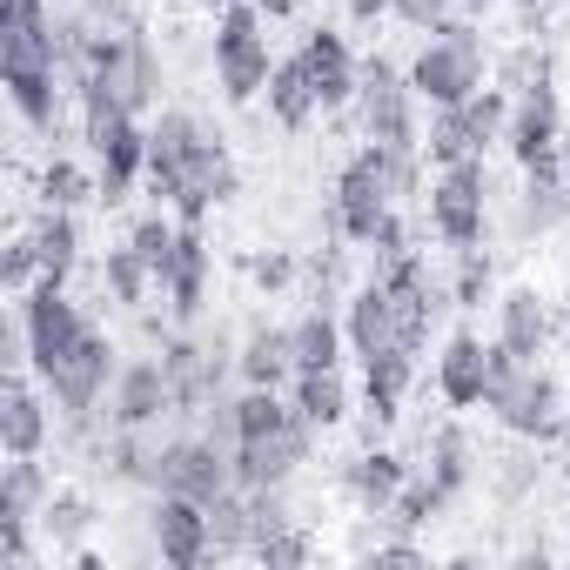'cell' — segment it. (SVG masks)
Segmentation results:
<instances>
[{
	"mask_svg": "<svg viewBox=\"0 0 570 570\" xmlns=\"http://www.w3.org/2000/svg\"><path fill=\"white\" fill-rule=\"evenodd\" d=\"M316 450V423L303 410H289L282 423H268L262 436H242L228 456H235V483L242 490H289V476L309 463Z\"/></svg>",
	"mask_w": 570,
	"mask_h": 570,
	"instance_id": "10",
	"label": "cell"
},
{
	"mask_svg": "<svg viewBox=\"0 0 570 570\" xmlns=\"http://www.w3.org/2000/svg\"><path fill=\"white\" fill-rule=\"evenodd\" d=\"M450 8L456 0H396V21H410V28H423V35H436V28H450Z\"/></svg>",
	"mask_w": 570,
	"mask_h": 570,
	"instance_id": "45",
	"label": "cell"
},
{
	"mask_svg": "<svg viewBox=\"0 0 570 570\" xmlns=\"http://www.w3.org/2000/svg\"><path fill=\"white\" fill-rule=\"evenodd\" d=\"M148 537H155V557H161L168 570H202V563H215V523H208V503H195V497H155Z\"/></svg>",
	"mask_w": 570,
	"mask_h": 570,
	"instance_id": "15",
	"label": "cell"
},
{
	"mask_svg": "<svg viewBox=\"0 0 570 570\" xmlns=\"http://www.w3.org/2000/svg\"><path fill=\"white\" fill-rule=\"evenodd\" d=\"M35 282H41V248H35V235L21 228V235L8 242V255H0V289H8V296H28Z\"/></svg>",
	"mask_w": 570,
	"mask_h": 570,
	"instance_id": "43",
	"label": "cell"
},
{
	"mask_svg": "<svg viewBox=\"0 0 570 570\" xmlns=\"http://www.w3.org/2000/svg\"><path fill=\"white\" fill-rule=\"evenodd\" d=\"M316 557V543H309V530H296V523H282V530H268L262 543H255V563H268V570H303Z\"/></svg>",
	"mask_w": 570,
	"mask_h": 570,
	"instance_id": "42",
	"label": "cell"
},
{
	"mask_svg": "<svg viewBox=\"0 0 570 570\" xmlns=\"http://www.w3.org/2000/svg\"><path fill=\"white\" fill-rule=\"evenodd\" d=\"M208 268H215V248L202 235V222H181V242L161 268V296H168V316L175 323H195L202 303H208Z\"/></svg>",
	"mask_w": 570,
	"mask_h": 570,
	"instance_id": "20",
	"label": "cell"
},
{
	"mask_svg": "<svg viewBox=\"0 0 570 570\" xmlns=\"http://www.w3.org/2000/svg\"><path fill=\"white\" fill-rule=\"evenodd\" d=\"M262 8L255 0H228V8L215 14V41H208V55H215V81H222V101L228 108H248V101H262L268 95V75H275V61H268V35H262Z\"/></svg>",
	"mask_w": 570,
	"mask_h": 570,
	"instance_id": "4",
	"label": "cell"
},
{
	"mask_svg": "<svg viewBox=\"0 0 570 570\" xmlns=\"http://www.w3.org/2000/svg\"><path fill=\"white\" fill-rule=\"evenodd\" d=\"M41 202H48V208H81V202H101V181H95L81 161L55 155V161L41 168Z\"/></svg>",
	"mask_w": 570,
	"mask_h": 570,
	"instance_id": "39",
	"label": "cell"
},
{
	"mask_svg": "<svg viewBox=\"0 0 570 570\" xmlns=\"http://www.w3.org/2000/svg\"><path fill=\"white\" fill-rule=\"evenodd\" d=\"M28 235H35V248H41V275L68 282L75 262H81V222H75V208H48V202H41V215L28 222Z\"/></svg>",
	"mask_w": 570,
	"mask_h": 570,
	"instance_id": "31",
	"label": "cell"
},
{
	"mask_svg": "<svg viewBox=\"0 0 570 570\" xmlns=\"http://www.w3.org/2000/svg\"><path fill=\"white\" fill-rule=\"evenodd\" d=\"M235 376L255 383V390H282V383H296V336L282 330V323H255L235 350Z\"/></svg>",
	"mask_w": 570,
	"mask_h": 570,
	"instance_id": "25",
	"label": "cell"
},
{
	"mask_svg": "<svg viewBox=\"0 0 570 570\" xmlns=\"http://www.w3.org/2000/svg\"><path fill=\"white\" fill-rule=\"evenodd\" d=\"M343 330H350V356H383V350H396V316H390V289L370 275L363 289L350 296V309H343Z\"/></svg>",
	"mask_w": 570,
	"mask_h": 570,
	"instance_id": "26",
	"label": "cell"
},
{
	"mask_svg": "<svg viewBox=\"0 0 570 570\" xmlns=\"http://www.w3.org/2000/svg\"><path fill=\"white\" fill-rule=\"evenodd\" d=\"M557 141H563V95H557L550 75H537L530 88L510 95V135H503V148L517 155V168H530V161L557 155Z\"/></svg>",
	"mask_w": 570,
	"mask_h": 570,
	"instance_id": "17",
	"label": "cell"
},
{
	"mask_svg": "<svg viewBox=\"0 0 570 570\" xmlns=\"http://www.w3.org/2000/svg\"><path fill=\"white\" fill-rule=\"evenodd\" d=\"M430 228H436L443 248L483 242V228H490V168H483V155L436 168V181H430Z\"/></svg>",
	"mask_w": 570,
	"mask_h": 570,
	"instance_id": "9",
	"label": "cell"
},
{
	"mask_svg": "<svg viewBox=\"0 0 570 570\" xmlns=\"http://www.w3.org/2000/svg\"><path fill=\"white\" fill-rule=\"evenodd\" d=\"M443 510H450V490H443V483L423 470V476H410V483L396 490V503H390V523H396L403 537H416V530H430Z\"/></svg>",
	"mask_w": 570,
	"mask_h": 570,
	"instance_id": "37",
	"label": "cell"
},
{
	"mask_svg": "<svg viewBox=\"0 0 570 570\" xmlns=\"http://www.w3.org/2000/svg\"><path fill=\"white\" fill-rule=\"evenodd\" d=\"M41 523H48V537H55V543H81V537L95 530V503H88L81 490H55V497H48V510H41Z\"/></svg>",
	"mask_w": 570,
	"mask_h": 570,
	"instance_id": "41",
	"label": "cell"
},
{
	"mask_svg": "<svg viewBox=\"0 0 570 570\" xmlns=\"http://www.w3.org/2000/svg\"><path fill=\"white\" fill-rule=\"evenodd\" d=\"M115 370H121V356H115L108 330H88V343H81V350H75L55 376H41V383H48V396H55V410L68 416V430H75V436H81V430L95 423V410L108 403Z\"/></svg>",
	"mask_w": 570,
	"mask_h": 570,
	"instance_id": "11",
	"label": "cell"
},
{
	"mask_svg": "<svg viewBox=\"0 0 570 570\" xmlns=\"http://www.w3.org/2000/svg\"><path fill=\"white\" fill-rule=\"evenodd\" d=\"M430 476L450 490V503L476 483V450H470V436H463L456 423H443V430L430 436Z\"/></svg>",
	"mask_w": 570,
	"mask_h": 570,
	"instance_id": "34",
	"label": "cell"
},
{
	"mask_svg": "<svg viewBox=\"0 0 570 570\" xmlns=\"http://www.w3.org/2000/svg\"><path fill=\"white\" fill-rule=\"evenodd\" d=\"M161 370H168V383H175V416H202L215 396H222V370L235 363V356H222L215 343H202V336H188V323L175 330V336H161Z\"/></svg>",
	"mask_w": 570,
	"mask_h": 570,
	"instance_id": "14",
	"label": "cell"
},
{
	"mask_svg": "<svg viewBox=\"0 0 570 570\" xmlns=\"http://www.w3.org/2000/svg\"><path fill=\"white\" fill-rule=\"evenodd\" d=\"M101 282H108V296L121 303V309H141L155 289H161V282H155V268L121 242V248H108V262H101Z\"/></svg>",
	"mask_w": 570,
	"mask_h": 570,
	"instance_id": "38",
	"label": "cell"
},
{
	"mask_svg": "<svg viewBox=\"0 0 570 570\" xmlns=\"http://www.w3.org/2000/svg\"><path fill=\"white\" fill-rule=\"evenodd\" d=\"M88 128V155H95V181H101V202H128L135 181H148V121L141 115H101V121H81Z\"/></svg>",
	"mask_w": 570,
	"mask_h": 570,
	"instance_id": "12",
	"label": "cell"
},
{
	"mask_svg": "<svg viewBox=\"0 0 570 570\" xmlns=\"http://www.w3.org/2000/svg\"><path fill=\"white\" fill-rule=\"evenodd\" d=\"M21 303V316H14V330H21V343H28V370L35 376H55L81 343H88V316H81V303L68 296V282H55V275H41L28 296H14Z\"/></svg>",
	"mask_w": 570,
	"mask_h": 570,
	"instance_id": "5",
	"label": "cell"
},
{
	"mask_svg": "<svg viewBox=\"0 0 570 570\" xmlns=\"http://www.w3.org/2000/svg\"><path fill=\"white\" fill-rule=\"evenodd\" d=\"M356 121H363V141L376 148H396V155H423V121H416V88H410V68L396 61H363V88H356Z\"/></svg>",
	"mask_w": 570,
	"mask_h": 570,
	"instance_id": "7",
	"label": "cell"
},
{
	"mask_svg": "<svg viewBox=\"0 0 570 570\" xmlns=\"http://www.w3.org/2000/svg\"><path fill=\"white\" fill-rule=\"evenodd\" d=\"M517 8H523V14H537V8H543V0H517Z\"/></svg>",
	"mask_w": 570,
	"mask_h": 570,
	"instance_id": "53",
	"label": "cell"
},
{
	"mask_svg": "<svg viewBox=\"0 0 570 570\" xmlns=\"http://www.w3.org/2000/svg\"><path fill=\"white\" fill-rule=\"evenodd\" d=\"M202 141H208V128H202V115H188V108H161V115L148 121V188H155V202H161V188L181 175V161H188Z\"/></svg>",
	"mask_w": 570,
	"mask_h": 570,
	"instance_id": "23",
	"label": "cell"
},
{
	"mask_svg": "<svg viewBox=\"0 0 570 570\" xmlns=\"http://www.w3.org/2000/svg\"><path fill=\"white\" fill-rule=\"evenodd\" d=\"M490 282H497V262H490V248H483V242L456 248V282H450V303H456V309H476V303L490 296Z\"/></svg>",
	"mask_w": 570,
	"mask_h": 570,
	"instance_id": "40",
	"label": "cell"
},
{
	"mask_svg": "<svg viewBox=\"0 0 570 570\" xmlns=\"http://www.w3.org/2000/svg\"><path fill=\"white\" fill-rule=\"evenodd\" d=\"M155 497H195V503H222L235 490V456L202 430V436H161L155 443Z\"/></svg>",
	"mask_w": 570,
	"mask_h": 570,
	"instance_id": "8",
	"label": "cell"
},
{
	"mask_svg": "<svg viewBox=\"0 0 570 570\" xmlns=\"http://www.w3.org/2000/svg\"><path fill=\"white\" fill-rule=\"evenodd\" d=\"M370 563H423V550H416L410 537H396V543H376V550H370Z\"/></svg>",
	"mask_w": 570,
	"mask_h": 570,
	"instance_id": "47",
	"label": "cell"
},
{
	"mask_svg": "<svg viewBox=\"0 0 570 570\" xmlns=\"http://www.w3.org/2000/svg\"><path fill=\"white\" fill-rule=\"evenodd\" d=\"M416 168H423V155H396V148L363 141V148L343 161L336 195H330L336 235H343V242H370V235L383 228V215H390L403 195H416Z\"/></svg>",
	"mask_w": 570,
	"mask_h": 570,
	"instance_id": "2",
	"label": "cell"
},
{
	"mask_svg": "<svg viewBox=\"0 0 570 570\" xmlns=\"http://www.w3.org/2000/svg\"><path fill=\"white\" fill-rule=\"evenodd\" d=\"M510 436H523V443H557V436H570V390L550 376V370H537V363H517L503 343H497V383H490V403H483Z\"/></svg>",
	"mask_w": 570,
	"mask_h": 570,
	"instance_id": "3",
	"label": "cell"
},
{
	"mask_svg": "<svg viewBox=\"0 0 570 570\" xmlns=\"http://www.w3.org/2000/svg\"><path fill=\"white\" fill-rule=\"evenodd\" d=\"M161 416H175V383L161 356H128L108 390V430H155Z\"/></svg>",
	"mask_w": 570,
	"mask_h": 570,
	"instance_id": "16",
	"label": "cell"
},
{
	"mask_svg": "<svg viewBox=\"0 0 570 570\" xmlns=\"http://www.w3.org/2000/svg\"><path fill=\"white\" fill-rule=\"evenodd\" d=\"M242 188V175H235V155L222 148V135H208L188 161H181V175L161 188V208H175L181 222H208L228 195Z\"/></svg>",
	"mask_w": 570,
	"mask_h": 570,
	"instance_id": "13",
	"label": "cell"
},
{
	"mask_svg": "<svg viewBox=\"0 0 570 570\" xmlns=\"http://www.w3.org/2000/svg\"><path fill=\"white\" fill-rule=\"evenodd\" d=\"M463 8H497V0H463Z\"/></svg>",
	"mask_w": 570,
	"mask_h": 570,
	"instance_id": "54",
	"label": "cell"
},
{
	"mask_svg": "<svg viewBox=\"0 0 570 570\" xmlns=\"http://www.w3.org/2000/svg\"><path fill=\"white\" fill-rule=\"evenodd\" d=\"M208 523H215V563L222 557H255V510H248V490L242 483L222 503H208Z\"/></svg>",
	"mask_w": 570,
	"mask_h": 570,
	"instance_id": "35",
	"label": "cell"
},
{
	"mask_svg": "<svg viewBox=\"0 0 570 570\" xmlns=\"http://www.w3.org/2000/svg\"><path fill=\"white\" fill-rule=\"evenodd\" d=\"M557 155H563V161H570V121H563V141H557Z\"/></svg>",
	"mask_w": 570,
	"mask_h": 570,
	"instance_id": "51",
	"label": "cell"
},
{
	"mask_svg": "<svg viewBox=\"0 0 570 570\" xmlns=\"http://www.w3.org/2000/svg\"><path fill=\"white\" fill-rule=\"evenodd\" d=\"M423 155H430V168H450V161H470V155H490V148H483V135H476L470 108L456 101V108H430Z\"/></svg>",
	"mask_w": 570,
	"mask_h": 570,
	"instance_id": "33",
	"label": "cell"
},
{
	"mask_svg": "<svg viewBox=\"0 0 570 570\" xmlns=\"http://www.w3.org/2000/svg\"><path fill=\"white\" fill-rule=\"evenodd\" d=\"M255 8H262V14H268V21H289V14H296V8H303V0H255Z\"/></svg>",
	"mask_w": 570,
	"mask_h": 570,
	"instance_id": "49",
	"label": "cell"
},
{
	"mask_svg": "<svg viewBox=\"0 0 570 570\" xmlns=\"http://www.w3.org/2000/svg\"><path fill=\"white\" fill-rule=\"evenodd\" d=\"M557 336H563V350H570V296H563V316H557Z\"/></svg>",
	"mask_w": 570,
	"mask_h": 570,
	"instance_id": "50",
	"label": "cell"
},
{
	"mask_svg": "<svg viewBox=\"0 0 570 570\" xmlns=\"http://www.w3.org/2000/svg\"><path fill=\"white\" fill-rule=\"evenodd\" d=\"M289 336H296V370H343V356H350V330H343V316H330L323 303L303 309V316L289 323Z\"/></svg>",
	"mask_w": 570,
	"mask_h": 570,
	"instance_id": "29",
	"label": "cell"
},
{
	"mask_svg": "<svg viewBox=\"0 0 570 570\" xmlns=\"http://www.w3.org/2000/svg\"><path fill=\"white\" fill-rule=\"evenodd\" d=\"M101 470H108L115 483H141V490H148V476H155V443H148V430H108V436H101Z\"/></svg>",
	"mask_w": 570,
	"mask_h": 570,
	"instance_id": "36",
	"label": "cell"
},
{
	"mask_svg": "<svg viewBox=\"0 0 570 570\" xmlns=\"http://www.w3.org/2000/svg\"><path fill=\"white\" fill-rule=\"evenodd\" d=\"M557 336V309L537 296V282H517V289L497 296V343L517 356V363H537Z\"/></svg>",
	"mask_w": 570,
	"mask_h": 570,
	"instance_id": "21",
	"label": "cell"
},
{
	"mask_svg": "<svg viewBox=\"0 0 570 570\" xmlns=\"http://www.w3.org/2000/svg\"><path fill=\"white\" fill-rule=\"evenodd\" d=\"M343 8H350V21H363V28H370V21H383V14L396 8V0H343Z\"/></svg>",
	"mask_w": 570,
	"mask_h": 570,
	"instance_id": "48",
	"label": "cell"
},
{
	"mask_svg": "<svg viewBox=\"0 0 570 570\" xmlns=\"http://www.w3.org/2000/svg\"><path fill=\"white\" fill-rule=\"evenodd\" d=\"M410 88H416V101H430V108L470 101V95L483 88V41H476V28L450 21V28L423 35V48H416V61H410Z\"/></svg>",
	"mask_w": 570,
	"mask_h": 570,
	"instance_id": "6",
	"label": "cell"
},
{
	"mask_svg": "<svg viewBox=\"0 0 570 570\" xmlns=\"http://www.w3.org/2000/svg\"><path fill=\"white\" fill-rule=\"evenodd\" d=\"M41 390L28 376V363H8V376H0V456H41L48 450V403L55 396H41Z\"/></svg>",
	"mask_w": 570,
	"mask_h": 570,
	"instance_id": "18",
	"label": "cell"
},
{
	"mask_svg": "<svg viewBox=\"0 0 570 570\" xmlns=\"http://www.w3.org/2000/svg\"><path fill=\"white\" fill-rule=\"evenodd\" d=\"M289 403H296L316 430H343V423H350V383H343V370H296Z\"/></svg>",
	"mask_w": 570,
	"mask_h": 570,
	"instance_id": "32",
	"label": "cell"
},
{
	"mask_svg": "<svg viewBox=\"0 0 570 570\" xmlns=\"http://www.w3.org/2000/svg\"><path fill=\"white\" fill-rule=\"evenodd\" d=\"M61 21L55 0H0V88L35 135H55L61 121Z\"/></svg>",
	"mask_w": 570,
	"mask_h": 570,
	"instance_id": "1",
	"label": "cell"
},
{
	"mask_svg": "<svg viewBox=\"0 0 570 570\" xmlns=\"http://www.w3.org/2000/svg\"><path fill=\"white\" fill-rule=\"evenodd\" d=\"M296 275H303V262H296L289 248H268V255H255V262H248V282H255L262 296H282Z\"/></svg>",
	"mask_w": 570,
	"mask_h": 570,
	"instance_id": "44",
	"label": "cell"
},
{
	"mask_svg": "<svg viewBox=\"0 0 570 570\" xmlns=\"http://www.w3.org/2000/svg\"><path fill=\"white\" fill-rule=\"evenodd\" d=\"M268 115H275L282 128H309V121L323 115V95H316V81H309L303 55L275 61V75H268Z\"/></svg>",
	"mask_w": 570,
	"mask_h": 570,
	"instance_id": "30",
	"label": "cell"
},
{
	"mask_svg": "<svg viewBox=\"0 0 570 570\" xmlns=\"http://www.w3.org/2000/svg\"><path fill=\"white\" fill-rule=\"evenodd\" d=\"M563 476H570V443H563Z\"/></svg>",
	"mask_w": 570,
	"mask_h": 570,
	"instance_id": "55",
	"label": "cell"
},
{
	"mask_svg": "<svg viewBox=\"0 0 570 570\" xmlns=\"http://www.w3.org/2000/svg\"><path fill=\"white\" fill-rule=\"evenodd\" d=\"M48 497H55V483H48V470L35 456H8V463H0V530L35 523L48 510Z\"/></svg>",
	"mask_w": 570,
	"mask_h": 570,
	"instance_id": "28",
	"label": "cell"
},
{
	"mask_svg": "<svg viewBox=\"0 0 570 570\" xmlns=\"http://www.w3.org/2000/svg\"><path fill=\"white\" fill-rule=\"evenodd\" d=\"M490 383H497V343L456 330L436 356V396L450 410H476V403H490Z\"/></svg>",
	"mask_w": 570,
	"mask_h": 570,
	"instance_id": "19",
	"label": "cell"
},
{
	"mask_svg": "<svg viewBox=\"0 0 570 570\" xmlns=\"http://www.w3.org/2000/svg\"><path fill=\"white\" fill-rule=\"evenodd\" d=\"M403 483H410V463H403L396 450H356V456L343 463V497H350L363 517H390V503H396Z\"/></svg>",
	"mask_w": 570,
	"mask_h": 570,
	"instance_id": "24",
	"label": "cell"
},
{
	"mask_svg": "<svg viewBox=\"0 0 570 570\" xmlns=\"http://www.w3.org/2000/svg\"><path fill=\"white\" fill-rule=\"evenodd\" d=\"M195 8H215V14H222V8H228V0H195Z\"/></svg>",
	"mask_w": 570,
	"mask_h": 570,
	"instance_id": "52",
	"label": "cell"
},
{
	"mask_svg": "<svg viewBox=\"0 0 570 570\" xmlns=\"http://www.w3.org/2000/svg\"><path fill=\"white\" fill-rule=\"evenodd\" d=\"M410 376H416V356H403V350L363 356V403H370V430H383V423H396V416H403Z\"/></svg>",
	"mask_w": 570,
	"mask_h": 570,
	"instance_id": "27",
	"label": "cell"
},
{
	"mask_svg": "<svg viewBox=\"0 0 570 570\" xmlns=\"http://www.w3.org/2000/svg\"><path fill=\"white\" fill-rule=\"evenodd\" d=\"M296 55H303L309 81H316V95H323V115L356 101V88H363V61H356V48H350L336 28H316V35H303V48H296Z\"/></svg>",
	"mask_w": 570,
	"mask_h": 570,
	"instance_id": "22",
	"label": "cell"
},
{
	"mask_svg": "<svg viewBox=\"0 0 570 570\" xmlns=\"http://www.w3.org/2000/svg\"><path fill=\"white\" fill-rule=\"evenodd\" d=\"M537 75H550V55H543V48H517V55L503 61V81H497V88H510V95H517V88H530Z\"/></svg>",
	"mask_w": 570,
	"mask_h": 570,
	"instance_id": "46",
	"label": "cell"
},
{
	"mask_svg": "<svg viewBox=\"0 0 570 570\" xmlns=\"http://www.w3.org/2000/svg\"><path fill=\"white\" fill-rule=\"evenodd\" d=\"M456 8H463V0H456Z\"/></svg>",
	"mask_w": 570,
	"mask_h": 570,
	"instance_id": "56",
	"label": "cell"
}]
</instances>
